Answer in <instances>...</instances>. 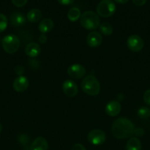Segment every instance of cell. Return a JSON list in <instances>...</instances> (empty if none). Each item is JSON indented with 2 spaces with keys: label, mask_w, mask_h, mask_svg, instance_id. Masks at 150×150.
I'll list each match as a JSON object with an SVG mask.
<instances>
[{
  "label": "cell",
  "mask_w": 150,
  "mask_h": 150,
  "mask_svg": "<svg viewBox=\"0 0 150 150\" xmlns=\"http://www.w3.org/2000/svg\"><path fill=\"white\" fill-rule=\"evenodd\" d=\"M112 133L117 139L129 138L134 134L135 127L132 122L126 118H119L112 125Z\"/></svg>",
  "instance_id": "obj_1"
},
{
  "label": "cell",
  "mask_w": 150,
  "mask_h": 150,
  "mask_svg": "<svg viewBox=\"0 0 150 150\" xmlns=\"http://www.w3.org/2000/svg\"><path fill=\"white\" fill-rule=\"evenodd\" d=\"M63 91L64 94L70 98L76 96L78 93V86L72 80H66L63 83Z\"/></svg>",
  "instance_id": "obj_9"
},
{
  "label": "cell",
  "mask_w": 150,
  "mask_h": 150,
  "mask_svg": "<svg viewBox=\"0 0 150 150\" xmlns=\"http://www.w3.org/2000/svg\"><path fill=\"white\" fill-rule=\"evenodd\" d=\"M41 53V47L37 42H29L25 48V54L30 58L38 57Z\"/></svg>",
  "instance_id": "obj_14"
},
{
  "label": "cell",
  "mask_w": 150,
  "mask_h": 150,
  "mask_svg": "<svg viewBox=\"0 0 150 150\" xmlns=\"http://www.w3.org/2000/svg\"><path fill=\"white\" fill-rule=\"evenodd\" d=\"M80 23L88 30H94L99 26L100 19L98 14L93 11H85L81 15Z\"/></svg>",
  "instance_id": "obj_3"
},
{
  "label": "cell",
  "mask_w": 150,
  "mask_h": 150,
  "mask_svg": "<svg viewBox=\"0 0 150 150\" xmlns=\"http://www.w3.org/2000/svg\"><path fill=\"white\" fill-rule=\"evenodd\" d=\"M10 23L14 26H19L26 22V18L23 13L20 12H14L10 15Z\"/></svg>",
  "instance_id": "obj_15"
},
{
  "label": "cell",
  "mask_w": 150,
  "mask_h": 150,
  "mask_svg": "<svg viewBox=\"0 0 150 150\" xmlns=\"http://www.w3.org/2000/svg\"><path fill=\"white\" fill-rule=\"evenodd\" d=\"M13 86L14 90L17 92H25L29 87V80L25 76H19L13 81Z\"/></svg>",
  "instance_id": "obj_10"
},
{
  "label": "cell",
  "mask_w": 150,
  "mask_h": 150,
  "mask_svg": "<svg viewBox=\"0 0 150 150\" xmlns=\"http://www.w3.org/2000/svg\"><path fill=\"white\" fill-rule=\"evenodd\" d=\"M38 40H39V42L42 44H45L47 41V37L45 34H41V35L38 38Z\"/></svg>",
  "instance_id": "obj_30"
},
{
  "label": "cell",
  "mask_w": 150,
  "mask_h": 150,
  "mask_svg": "<svg viewBox=\"0 0 150 150\" xmlns=\"http://www.w3.org/2000/svg\"><path fill=\"white\" fill-rule=\"evenodd\" d=\"M8 21L5 15L0 13V33L3 32L7 27Z\"/></svg>",
  "instance_id": "obj_22"
},
{
  "label": "cell",
  "mask_w": 150,
  "mask_h": 150,
  "mask_svg": "<svg viewBox=\"0 0 150 150\" xmlns=\"http://www.w3.org/2000/svg\"><path fill=\"white\" fill-rule=\"evenodd\" d=\"M99 30L102 35H105V36H110L113 34V28L112 25H110L109 23L104 22L99 26Z\"/></svg>",
  "instance_id": "obj_20"
},
{
  "label": "cell",
  "mask_w": 150,
  "mask_h": 150,
  "mask_svg": "<svg viewBox=\"0 0 150 150\" xmlns=\"http://www.w3.org/2000/svg\"><path fill=\"white\" fill-rule=\"evenodd\" d=\"M103 38L98 32H91L87 37V42L91 48H96L101 44Z\"/></svg>",
  "instance_id": "obj_11"
},
{
  "label": "cell",
  "mask_w": 150,
  "mask_h": 150,
  "mask_svg": "<svg viewBox=\"0 0 150 150\" xmlns=\"http://www.w3.org/2000/svg\"><path fill=\"white\" fill-rule=\"evenodd\" d=\"M13 4L17 7H22L27 3L28 0H11Z\"/></svg>",
  "instance_id": "obj_24"
},
{
  "label": "cell",
  "mask_w": 150,
  "mask_h": 150,
  "mask_svg": "<svg viewBox=\"0 0 150 150\" xmlns=\"http://www.w3.org/2000/svg\"><path fill=\"white\" fill-rule=\"evenodd\" d=\"M88 140L91 144L95 146L103 144L106 140L105 133L99 129L91 130L88 135Z\"/></svg>",
  "instance_id": "obj_6"
},
{
  "label": "cell",
  "mask_w": 150,
  "mask_h": 150,
  "mask_svg": "<svg viewBox=\"0 0 150 150\" xmlns=\"http://www.w3.org/2000/svg\"><path fill=\"white\" fill-rule=\"evenodd\" d=\"M126 45L129 49L132 52H138L144 48V42L142 38L138 35H132L128 38Z\"/></svg>",
  "instance_id": "obj_7"
},
{
  "label": "cell",
  "mask_w": 150,
  "mask_h": 150,
  "mask_svg": "<svg viewBox=\"0 0 150 150\" xmlns=\"http://www.w3.org/2000/svg\"><path fill=\"white\" fill-rule=\"evenodd\" d=\"M71 150H86L85 146L81 144H76L73 146Z\"/></svg>",
  "instance_id": "obj_28"
},
{
  "label": "cell",
  "mask_w": 150,
  "mask_h": 150,
  "mask_svg": "<svg viewBox=\"0 0 150 150\" xmlns=\"http://www.w3.org/2000/svg\"><path fill=\"white\" fill-rule=\"evenodd\" d=\"M1 130H2V125H1V124L0 123V133H1Z\"/></svg>",
  "instance_id": "obj_33"
},
{
  "label": "cell",
  "mask_w": 150,
  "mask_h": 150,
  "mask_svg": "<svg viewBox=\"0 0 150 150\" xmlns=\"http://www.w3.org/2000/svg\"><path fill=\"white\" fill-rule=\"evenodd\" d=\"M15 72H16V74L19 75V76H22V75H23V73H24V67H22V66H21V65L17 66V67L15 68Z\"/></svg>",
  "instance_id": "obj_27"
},
{
  "label": "cell",
  "mask_w": 150,
  "mask_h": 150,
  "mask_svg": "<svg viewBox=\"0 0 150 150\" xmlns=\"http://www.w3.org/2000/svg\"><path fill=\"white\" fill-rule=\"evenodd\" d=\"M19 143L21 144L22 146L24 148V150L29 146V139L26 135L25 134H21L19 138Z\"/></svg>",
  "instance_id": "obj_23"
},
{
  "label": "cell",
  "mask_w": 150,
  "mask_h": 150,
  "mask_svg": "<svg viewBox=\"0 0 150 150\" xmlns=\"http://www.w3.org/2000/svg\"><path fill=\"white\" fill-rule=\"evenodd\" d=\"M142 144L138 138H130L126 144V150H141Z\"/></svg>",
  "instance_id": "obj_17"
},
{
  "label": "cell",
  "mask_w": 150,
  "mask_h": 150,
  "mask_svg": "<svg viewBox=\"0 0 150 150\" xmlns=\"http://www.w3.org/2000/svg\"><path fill=\"white\" fill-rule=\"evenodd\" d=\"M42 17V13L39 9L34 8L29 10L26 15V18L29 22L35 23L40 21V19Z\"/></svg>",
  "instance_id": "obj_18"
},
{
  "label": "cell",
  "mask_w": 150,
  "mask_h": 150,
  "mask_svg": "<svg viewBox=\"0 0 150 150\" xmlns=\"http://www.w3.org/2000/svg\"><path fill=\"white\" fill-rule=\"evenodd\" d=\"M48 142L44 137L36 138L29 146V150H48Z\"/></svg>",
  "instance_id": "obj_13"
},
{
  "label": "cell",
  "mask_w": 150,
  "mask_h": 150,
  "mask_svg": "<svg viewBox=\"0 0 150 150\" xmlns=\"http://www.w3.org/2000/svg\"><path fill=\"white\" fill-rule=\"evenodd\" d=\"M58 2L62 5H69L74 1V0H57Z\"/></svg>",
  "instance_id": "obj_29"
},
{
  "label": "cell",
  "mask_w": 150,
  "mask_h": 150,
  "mask_svg": "<svg viewBox=\"0 0 150 150\" xmlns=\"http://www.w3.org/2000/svg\"><path fill=\"white\" fill-rule=\"evenodd\" d=\"M4 51L7 54H14L19 50L20 46V40L16 35L10 34L4 37L1 41Z\"/></svg>",
  "instance_id": "obj_4"
},
{
  "label": "cell",
  "mask_w": 150,
  "mask_h": 150,
  "mask_svg": "<svg viewBox=\"0 0 150 150\" xmlns=\"http://www.w3.org/2000/svg\"><path fill=\"white\" fill-rule=\"evenodd\" d=\"M144 133L145 131L141 127H137V128H135V130H134V134L138 137H142L144 135Z\"/></svg>",
  "instance_id": "obj_26"
},
{
  "label": "cell",
  "mask_w": 150,
  "mask_h": 150,
  "mask_svg": "<svg viewBox=\"0 0 150 150\" xmlns=\"http://www.w3.org/2000/svg\"><path fill=\"white\" fill-rule=\"evenodd\" d=\"M121 111V105L117 100H112L106 105L105 111L107 115L116 117Z\"/></svg>",
  "instance_id": "obj_12"
},
{
  "label": "cell",
  "mask_w": 150,
  "mask_h": 150,
  "mask_svg": "<svg viewBox=\"0 0 150 150\" xmlns=\"http://www.w3.org/2000/svg\"><path fill=\"white\" fill-rule=\"evenodd\" d=\"M67 73L70 77L74 79H80L86 74V70L79 64H74L68 68Z\"/></svg>",
  "instance_id": "obj_8"
},
{
  "label": "cell",
  "mask_w": 150,
  "mask_h": 150,
  "mask_svg": "<svg viewBox=\"0 0 150 150\" xmlns=\"http://www.w3.org/2000/svg\"><path fill=\"white\" fill-rule=\"evenodd\" d=\"M116 10L113 0H101L96 7V13L102 18H108L113 16Z\"/></svg>",
  "instance_id": "obj_5"
},
{
  "label": "cell",
  "mask_w": 150,
  "mask_h": 150,
  "mask_svg": "<svg viewBox=\"0 0 150 150\" xmlns=\"http://www.w3.org/2000/svg\"><path fill=\"white\" fill-rule=\"evenodd\" d=\"M138 116L142 120L148 119L150 117V109L148 107H141L138 109Z\"/></svg>",
  "instance_id": "obj_21"
},
{
  "label": "cell",
  "mask_w": 150,
  "mask_h": 150,
  "mask_svg": "<svg viewBox=\"0 0 150 150\" xmlns=\"http://www.w3.org/2000/svg\"><path fill=\"white\" fill-rule=\"evenodd\" d=\"M132 1L136 6H143L146 2V0H132Z\"/></svg>",
  "instance_id": "obj_31"
},
{
  "label": "cell",
  "mask_w": 150,
  "mask_h": 150,
  "mask_svg": "<svg viewBox=\"0 0 150 150\" xmlns=\"http://www.w3.org/2000/svg\"><path fill=\"white\" fill-rule=\"evenodd\" d=\"M67 17L69 18V21H71V22L76 21L78 19L80 18L81 17V12L79 10V8L77 7H71L70 10H69L67 14Z\"/></svg>",
  "instance_id": "obj_19"
},
{
  "label": "cell",
  "mask_w": 150,
  "mask_h": 150,
  "mask_svg": "<svg viewBox=\"0 0 150 150\" xmlns=\"http://www.w3.org/2000/svg\"><path fill=\"white\" fill-rule=\"evenodd\" d=\"M113 1L119 3V4H126V2H128L129 0H113Z\"/></svg>",
  "instance_id": "obj_32"
},
{
  "label": "cell",
  "mask_w": 150,
  "mask_h": 150,
  "mask_svg": "<svg viewBox=\"0 0 150 150\" xmlns=\"http://www.w3.org/2000/svg\"><path fill=\"white\" fill-rule=\"evenodd\" d=\"M81 87L85 93L91 96L99 95L101 88L99 80L93 75H88L82 79Z\"/></svg>",
  "instance_id": "obj_2"
},
{
  "label": "cell",
  "mask_w": 150,
  "mask_h": 150,
  "mask_svg": "<svg viewBox=\"0 0 150 150\" xmlns=\"http://www.w3.org/2000/svg\"><path fill=\"white\" fill-rule=\"evenodd\" d=\"M54 27V22L51 18H44L41 21L38 25V30L42 34L47 33L50 32Z\"/></svg>",
  "instance_id": "obj_16"
},
{
  "label": "cell",
  "mask_w": 150,
  "mask_h": 150,
  "mask_svg": "<svg viewBox=\"0 0 150 150\" xmlns=\"http://www.w3.org/2000/svg\"><path fill=\"white\" fill-rule=\"evenodd\" d=\"M144 101L146 104L150 105V89L146 91L144 94Z\"/></svg>",
  "instance_id": "obj_25"
}]
</instances>
